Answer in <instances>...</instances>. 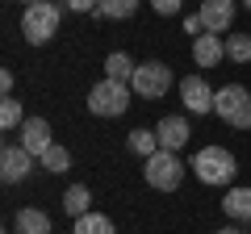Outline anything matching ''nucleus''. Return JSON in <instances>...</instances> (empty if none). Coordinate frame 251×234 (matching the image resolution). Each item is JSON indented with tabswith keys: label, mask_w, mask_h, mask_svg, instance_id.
<instances>
[{
	"label": "nucleus",
	"mask_w": 251,
	"mask_h": 234,
	"mask_svg": "<svg viewBox=\"0 0 251 234\" xmlns=\"http://www.w3.org/2000/svg\"><path fill=\"white\" fill-rule=\"evenodd\" d=\"M59 21H63L59 4L54 0H38V4H25V13H21V34H25V42L42 46L59 34Z\"/></svg>",
	"instance_id": "f257e3e1"
},
{
	"label": "nucleus",
	"mask_w": 251,
	"mask_h": 234,
	"mask_svg": "<svg viewBox=\"0 0 251 234\" xmlns=\"http://www.w3.org/2000/svg\"><path fill=\"white\" fill-rule=\"evenodd\" d=\"M193 171H197L201 184H230L234 171H239V163H234V155L226 151V146H201V151L193 155Z\"/></svg>",
	"instance_id": "f03ea898"
},
{
	"label": "nucleus",
	"mask_w": 251,
	"mask_h": 234,
	"mask_svg": "<svg viewBox=\"0 0 251 234\" xmlns=\"http://www.w3.org/2000/svg\"><path fill=\"white\" fill-rule=\"evenodd\" d=\"M143 176L151 188L159 192H176L180 184H184V163H180L176 151H155L151 159H143Z\"/></svg>",
	"instance_id": "7ed1b4c3"
},
{
	"label": "nucleus",
	"mask_w": 251,
	"mask_h": 234,
	"mask_svg": "<svg viewBox=\"0 0 251 234\" xmlns=\"http://www.w3.org/2000/svg\"><path fill=\"white\" fill-rule=\"evenodd\" d=\"M214 113L234 130H251V92L243 84H226L214 96Z\"/></svg>",
	"instance_id": "20e7f679"
},
{
	"label": "nucleus",
	"mask_w": 251,
	"mask_h": 234,
	"mask_svg": "<svg viewBox=\"0 0 251 234\" xmlns=\"http://www.w3.org/2000/svg\"><path fill=\"white\" fill-rule=\"evenodd\" d=\"M130 84H117V80H100V84H92V92H88V109L97 117H122L126 109H130Z\"/></svg>",
	"instance_id": "39448f33"
},
{
	"label": "nucleus",
	"mask_w": 251,
	"mask_h": 234,
	"mask_svg": "<svg viewBox=\"0 0 251 234\" xmlns=\"http://www.w3.org/2000/svg\"><path fill=\"white\" fill-rule=\"evenodd\" d=\"M130 88H134L143 100H159L163 92L172 88V67L159 63V59H151V63H138V71H134V80H130Z\"/></svg>",
	"instance_id": "423d86ee"
},
{
	"label": "nucleus",
	"mask_w": 251,
	"mask_h": 234,
	"mask_svg": "<svg viewBox=\"0 0 251 234\" xmlns=\"http://www.w3.org/2000/svg\"><path fill=\"white\" fill-rule=\"evenodd\" d=\"M214 96H218V92L209 88L201 75H188V80H180V100H184L188 113H214Z\"/></svg>",
	"instance_id": "0eeeda50"
},
{
	"label": "nucleus",
	"mask_w": 251,
	"mask_h": 234,
	"mask_svg": "<svg viewBox=\"0 0 251 234\" xmlns=\"http://www.w3.org/2000/svg\"><path fill=\"white\" fill-rule=\"evenodd\" d=\"M34 171V155L25 151V146H4V155H0V176H4V184H21Z\"/></svg>",
	"instance_id": "6e6552de"
},
{
	"label": "nucleus",
	"mask_w": 251,
	"mask_h": 234,
	"mask_svg": "<svg viewBox=\"0 0 251 234\" xmlns=\"http://www.w3.org/2000/svg\"><path fill=\"white\" fill-rule=\"evenodd\" d=\"M17 134H21V146H25V151L34 155V159H42V155L54 146L50 126H46V117H25V126H21Z\"/></svg>",
	"instance_id": "1a4fd4ad"
},
{
	"label": "nucleus",
	"mask_w": 251,
	"mask_h": 234,
	"mask_svg": "<svg viewBox=\"0 0 251 234\" xmlns=\"http://www.w3.org/2000/svg\"><path fill=\"white\" fill-rule=\"evenodd\" d=\"M201 21L205 34H226L234 21V0H201Z\"/></svg>",
	"instance_id": "9d476101"
},
{
	"label": "nucleus",
	"mask_w": 251,
	"mask_h": 234,
	"mask_svg": "<svg viewBox=\"0 0 251 234\" xmlns=\"http://www.w3.org/2000/svg\"><path fill=\"white\" fill-rule=\"evenodd\" d=\"M193 59H197V67H218L226 59V42L218 34H201L193 38Z\"/></svg>",
	"instance_id": "9b49d317"
},
{
	"label": "nucleus",
	"mask_w": 251,
	"mask_h": 234,
	"mask_svg": "<svg viewBox=\"0 0 251 234\" xmlns=\"http://www.w3.org/2000/svg\"><path fill=\"white\" fill-rule=\"evenodd\" d=\"M155 134H159V151H180V146L188 142V134H193V130H188L184 117H163Z\"/></svg>",
	"instance_id": "f8f14e48"
},
{
	"label": "nucleus",
	"mask_w": 251,
	"mask_h": 234,
	"mask_svg": "<svg viewBox=\"0 0 251 234\" xmlns=\"http://www.w3.org/2000/svg\"><path fill=\"white\" fill-rule=\"evenodd\" d=\"M222 209H226L230 222H251V188H230L226 201H222Z\"/></svg>",
	"instance_id": "ddd939ff"
},
{
	"label": "nucleus",
	"mask_w": 251,
	"mask_h": 234,
	"mask_svg": "<svg viewBox=\"0 0 251 234\" xmlns=\"http://www.w3.org/2000/svg\"><path fill=\"white\" fill-rule=\"evenodd\" d=\"M134 71H138V63L130 59V54H122V50H113V54L105 59V80L130 84V80H134Z\"/></svg>",
	"instance_id": "4468645a"
},
{
	"label": "nucleus",
	"mask_w": 251,
	"mask_h": 234,
	"mask_svg": "<svg viewBox=\"0 0 251 234\" xmlns=\"http://www.w3.org/2000/svg\"><path fill=\"white\" fill-rule=\"evenodd\" d=\"M13 226H17V234H50V217L42 209H17Z\"/></svg>",
	"instance_id": "2eb2a0df"
},
{
	"label": "nucleus",
	"mask_w": 251,
	"mask_h": 234,
	"mask_svg": "<svg viewBox=\"0 0 251 234\" xmlns=\"http://www.w3.org/2000/svg\"><path fill=\"white\" fill-rule=\"evenodd\" d=\"M63 209L72 217H84V213H92V192L84 188V184H72V188L63 192Z\"/></svg>",
	"instance_id": "dca6fc26"
},
{
	"label": "nucleus",
	"mask_w": 251,
	"mask_h": 234,
	"mask_svg": "<svg viewBox=\"0 0 251 234\" xmlns=\"http://www.w3.org/2000/svg\"><path fill=\"white\" fill-rule=\"evenodd\" d=\"M72 234H117V230H113V222L105 213H84V217H75Z\"/></svg>",
	"instance_id": "f3484780"
},
{
	"label": "nucleus",
	"mask_w": 251,
	"mask_h": 234,
	"mask_svg": "<svg viewBox=\"0 0 251 234\" xmlns=\"http://www.w3.org/2000/svg\"><path fill=\"white\" fill-rule=\"evenodd\" d=\"M134 9H138V0H100V4H97V13H100V17H109V21L134 17Z\"/></svg>",
	"instance_id": "a211bd4d"
},
{
	"label": "nucleus",
	"mask_w": 251,
	"mask_h": 234,
	"mask_svg": "<svg viewBox=\"0 0 251 234\" xmlns=\"http://www.w3.org/2000/svg\"><path fill=\"white\" fill-rule=\"evenodd\" d=\"M130 151L143 155V159H151V155L159 151V134H155V130H134V134H130Z\"/></svg>",
	"instance_id": "6ab92c4d"
},
{
	"label": "nucleus",
	"mask_w": 251,
	"mask_h": 234,
	"mask_svg": "<svg viewBox=\"0 0 251 234\" xmlns=\"http://www.w3.org/2000/svg\"><path fill=\"white\" fill-rule=\"evenodd\" d=\"M25 126V117H21V100L4 96L0 100V130H21Z\"/></svg>",
	"instance_id": "aec40b11"
},
{
	"label": "nucleus",
	"mask_w": 251,
	"mask_h": 234,
	"mask_svg": "<svg viewBox=\"0 0 251 234\" xmlns=\"http://www.w3.org/2000/svg\"><path fill=\"white\" fill-rule=\"evenodd\" d=\"M42 167H46V171H54V176H63V171H72V155H67V146H59V142H54L50 151L42 155Z\"/></svg>",
	"instance_id": "412c9836"
},
{
	"label": "nucleus",
	"mask_w": 251,
	"mask_h": 234,
	"mask_svg": "<svg viewBox=\"0 0 251 234\" xmlns=\"http://www.w3.org/2000/svg\"><path fill=\"white\" fill-rule=\"evenodd\" d=\"M226 59H234V63H251V38L247 34H230V38H226Z\"/></svg>",
	"instance_id": "4be33fe9"
},
{
	"label": "nucleus",
	"mask_w": 251,
	"mask_h": 234,
	"mask_svg": "<svg viewBox=\"0 0 251 234\" xmlns=\"http://www.w3.org/2000/svg\"><path fill=\"white\" fill-rule=\"evenodd\" d=\"M184 34H193V38H201V34H205V21H201V13L184 17Z\"/></svg>",
	"instance_id": "5701e85b"
},
{
	"label": "nucleus",
	"mask_w": 251,
	"mask_h": 234,
	"mask_svg": "<svg viewBox=\"0 0 251 234\" xmlns=\"http://www.w3.org/2000/svg\"><path fill=\"white\" fill-rule=\"evenodd\" d=\"M151 9L163 13V17H172V13H180V0H151Z\"/></svg>",
	"instance_id": "b1692460"
},
{
	"label": "nucleus",
	"mask_w": 251,
	"mask_h": 234,
	"mask_svg": "<svg viewBox=\"0 0 251 234\" xmlns=\"http://www.w3.org/2000/svg\"><path fill=\"white\" fill-rule=\"evenodd\" d=\"M97 4H100V0H67V9H72V13H92Z\"/></svg>",
	"instance_id": "393cba45"
},
{
	"label": "nucleus",
	"mask_w": 251,
	"mask_h": 234,
	"mask_svg": "<svg viewBox=\"0 0 251 234\" xmlns=\"http://www.w3.org/2000/svg\"><path fill=\"white\" fill-rule=\"evenodd\" d=\"M0 88H4V96H13V71H0Z\"/></svg>",
	"instance_id": "a878e982"
},
{
	"label": "nucleus",
	"mask_w": 251,
	"mask_h": 234,
	"mask_svg": "<svg viewBox=\"0 0 251 234\" xmlns=\"http://www.w3.org/2000/svg\"><path fill=\"white\" fill-rule=\"evenodd\" d=\"M218 234H243V230H239V226H222V230H218Z\"/></svg>",
	"instance_id": "bb28decb"
},
{
	"label": "nucleus",
	"mask_w": 251,
	"mask_h": 234,
	"mask_svg": "<svg viewBox=\"0 0 251 234\" xmlns=\"http://www.w3.org/2000/svg\"><path fill=\"white\" fill-rule=\"evenodd\" d=\"M21 4H38V0H21Z\"/></svg>",
	"instance_id": "cd10ccee"
},
{
	"label": "nucleus",
	"mask_w": 251,
	"mask_h": 234,
	"mask_svg": "<svg viewBox=\"0 0 251 234\" xmlns=\"http://www.w3.org/2000/svg\"><path fill=\"white\" fill-rule=\"evenodd\" d=\"M243 4H247V9H251V0H243Z\"/></svg>",
	"instance_id": "c85d7f7f"
}]
</instances>
